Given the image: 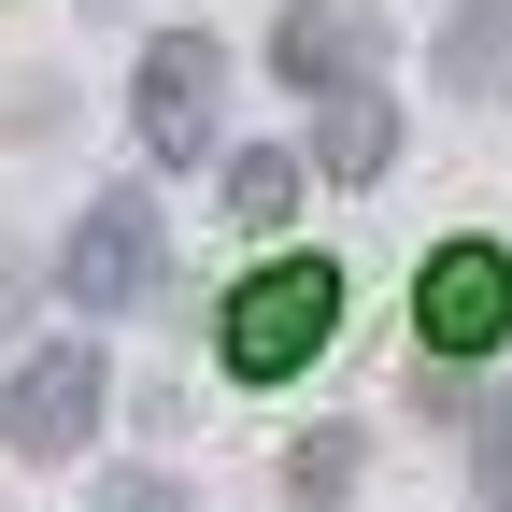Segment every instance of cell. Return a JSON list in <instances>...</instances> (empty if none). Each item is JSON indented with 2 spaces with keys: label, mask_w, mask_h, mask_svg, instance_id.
I'll return each mask as SVG.
<instances>
[{
  "label": "cell",
  "mask_w": 512,
  "mask_h": 512,
  "mask_svg": "<svg viewBox=\"0 0 512 512\" xmlns=\"http://www.w3.org/2000/svg\"><path fill=\"white\" fill-rule=\"evenodd\" d=\"M328 328H342V271H328V256H271V271L228 299V370L242 384H285Z\"/></svg>",
  "instance_id": "1"
},
{
  "label": "cell",
  "mask_w": 512,
  "mask_h": 512,
  "mask_svg": "<svg viewBox=\"0 0 512 512\" xmlns=\"http://www.w3.org/2000/svg\"><path fill=\"white\" fill-rule=\"evenodd\" d=\"M214 128H228V57L200 29L143 43V157H214Z\"/></svg>",
  "instance_id": "2"
},
{
  "label": "cell",
  "mask_w": 512,
  "mask_h": 512,
  "mask_svg": "<svg viewBox=\"0 0 512 512\" xmlns=\"http://www.w3.org/2000/svg\"><path fill=\"white\" fill-rule=\"evenodd\" d=\"M157 256H171V228H157V200L143 185H114V200L72 228V299L86 313H143V285H157Z\"/></svg>",
  "instance_id": "3"
},
{
  "label": "cell",
  "mask_w": 512,
  "mask_h": 512,
  "mask_svg": "<svg viewBox=\"0 0 512 512\" xmlns=\"http://www.w3.org/2000/svg\"><path fill=\"white\" fill-rule=\"evenodd\" d=\"M86 427H100V356L86 342H43L15 384H0V441H15V456H72Z\"/></svg>",
  "instance_id": "4"
},
{
  "label": "cell",
  "mask_w": 512,
  "mask_h": 512,
  "mask_svg": "<svg viewBox=\"0 0 512 512\" xmlns=\"http://www.w3.org/2000/svg\"><path fill=\"white\" fill-rule=\"evenodd\" d=\"M413 313H427V342H441V356H484V342L512 328V256H498V242H441Z\"/></svg>",
  "instance_id": "5"
},
{
  "label": "cell",
  "mask_w": 512,
  "mask_h": 512,
  "mask_svg": "<svg viewBox=\"0 0 512 512\" xmlns=\"http://www.w3.org/2000/svg\"><path fill=\"white\" fill-rule=\"evenodd\" d=\"M271 72L285 86H356L370 72V0H285V29H271Z\"/></svg>",
  "instance_id": "6"
},
{
  "label": "cell",
  "mask_w": 512,
  "mask_h": 512,
  "mask_svg": "<svg viewBox=\"0 0 512 512\" xmlns=\"http://www.w3.org/2000/svg\"><path fill=\"white\" fill-rule=\"evenodd\" d=\"M313 157H328L342 185H370L384 157H399V114H384V86L356 72V86H328V143H313Z\"/></svg>",
  "instance_id": "7"
},
{
  "label": "cell",
  "mask_w": 512,
  "mask_h": 512,
  "mask_svg": "<svg viewBox=\"0 0 512 512\" xmlns=\"http://www.w3.org/2000/svg\"><path fill=\"white\" fill-rule=\"evenodd\" d=\"M441 72H456L470 100H498V86H512V0H470L456 29H441Z\"/></svg>",
  "instance_id": "8"
},
{
  "label": "cell",
  "mask_w": 512,
  "mask_h": 512,
  "mask_svg": "<svg viewBox=\"0 0 512 512\" xmlns=\"http://www.w3.org/2000/svg\"><path fill=\"white\" fill-rule=\"evenodd\" d=\"M299 200H313V171H299V157H271V143L228 157V214H242V228H285Z\"/></svg>",
  "instance_id": "9"
},
{
  "label": "cell",
  "mask_w": 512,
  "mask_h": 512,
  "mask_svg": "<svg viewBox=\"0 0 512 512\" xmlns=\"http://www.w3.org/2000/svg\"><path fill=\"white\" fill-rule=\"evenodd\" d=\"M484 498L512 512V399H484Z\"/></svg>",
  "instance_id": "10"
},
{
  "label": "cell",
  "mask_w": 512,
  "mask_h": 512,
  "mask_svg": "<svg viewBox=\"0 0 512 512\" xmlns=\"http://www.w3.org/2000/svg\"><path fill=\"white\" fill-rule=\"evenodd\" d=\"M100 512H185V498H171L157 470H128V484H100Z\"/></svg>",
  "instance_id": "11"
}]
</instances>
